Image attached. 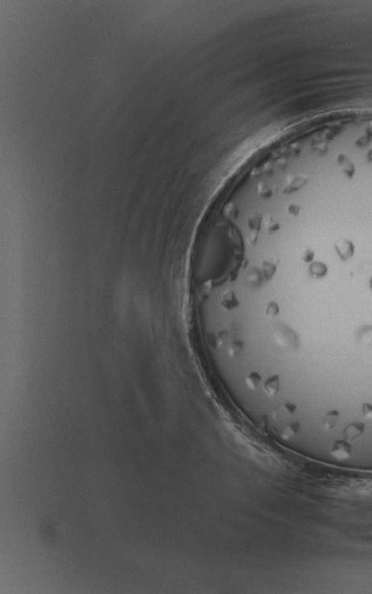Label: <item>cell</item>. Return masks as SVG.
I'll return each mask as SVG.
<instances>
[{"label": "cell", "mask_w": 372, "mask_h": 594, "mask_svg": "<svg viewBox=\"0 0 372 594\" xmlns=\"http://www.w3.org/2000/svg\"><path fill=\"white\" fill-rule=\"evenodd\" d=\"M365 429H366V426L364 422H351L350 425H348L345 427L343 433L344 440L347 441H352V440H356V438H359L362 437L364 433H365Z\"/></svg>", "instance_id": "1"}, {"label": "cell", "mask_w": 372, "mask_h": 594, "mask_svg": "<svg viewBox=\"0 0 372 594\" xmlns=\"http://www.w3.org/2000/svg\"><path fill=\"white\" fill-rule=\"evenodd\" d=\"M331 454L333 457H336V459L347 460L352 454L351 445L349 444V441L344 440V438L343 440H337L332 446Z\"/></svg>", "instance_id": "2"}, {"label": "cell", "mask_w": 372, "mask_h": 594, "mask_svg": "<svg viewBox=\"0 0 372 594\" xmlns=\"http://www.w3.org/2000/svg\"><path fill=\"white\" fill-rule=\"evenodd\" d=\"M340 413L338 410H330L322 419V427L325 430H332L338 425Z\"/></svg>", "instance_id": "3"}, {"label": "cell", "mask_w": 372, "mask_h": 594, "mask_svg": "<svg viewBox=\"0 0 372 594\" xmlns=\"http://www.w3.org/2000/svg\"><path fill=\"white\" fill-rule=\"evenodd\" d=\"M362 415L367 420H372V404L371 403H363L362 404Z\"/></svg>", "instance_id": "4"}]
</instances>
